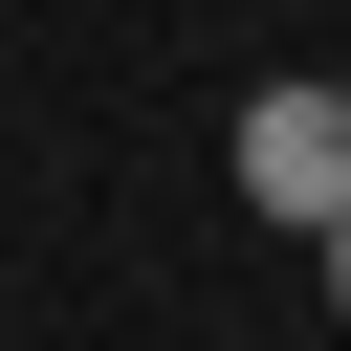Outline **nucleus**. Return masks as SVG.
Wrapping results in <instances>:
<instances>
[{"instance_id":"2","label":"nucleus","mask_w":351,"mask_h":351,"mask_svg":"<svg viewBox=\"0 0 351 351\" xmlns=\"http://www.w3.org/2000/svg\"><path fill=\"white\" fill-rule=\"evenodd\" d=\"M329 307H351V197H329Z\"/></svg>"},{"instance_id":"1","label":"nucleus","mask_w":351,"mask_h":351,"mask_svg":"<svg viewBox=\"0 0 351 351\" xmlns=\"http://www.w3.org/2000/svg\"><path fill=\"white\" fill-rule=\"evenodd\" d=\"M241 197H263V219H329V197H351V88H263V110H241Z\"/></svg>"}]
</instances>
